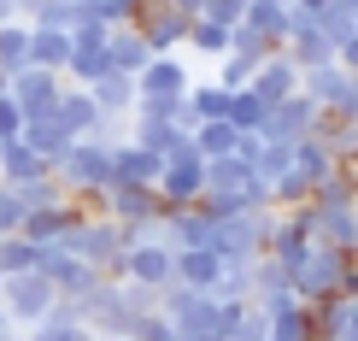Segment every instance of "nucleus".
Instances as JSON below:
<instances>
[{
	"mask_svg": "<svg viewBox=\"0 0 358 341\" xmlns=\"http://www.w3.org/2000/svg\"><path fill=\"white\" fill-rule=\"evenodd\" d=\"M259 65H264L259 53H241V48H229L223 59H212V83H223V88H247Z\"/></svg>",
	"mask_w": 358,
	"mask_h": 341,
	"instance_id": "nucleus-32",
	"label": "nucleus"
},
{
	"mask_svg": "<svg viewBox=\"0 0 358 341\" xmlns=\"http://www.w3.org/2000/svg\"><path fill=\"white\" fill-rule=\"evenodd\" d=\"M247 88H252L259 100H271V106H276V100L300 95V65H294L288 53H264V65L252 71V83H247Z\"/></svg>",
	"mask_w": 358,
	"mask_h": 341,
	"instance_id": "nucleus-14",
	"label": "nucleus"
},
{
	"mask_svg": "<svg viewBox=\"0 0 358 341\" xmlns=\"http://www.w3.org/2000/svg\"><path fill=\"white\" fill-rule=\"evenodd\" d=\"M88 95H94L100 118H129L136 112V77H124V71H106L100 83H88Z\"/></svg>",
	"mask_w": 358,
	"mask_h": 341,
	"instance_id": "nucleus-19",
	"label": "nucleus"
},
{
	"mask_svg": "<svg viewBox=\"0 0 358 341\" xmlns=\"http://www.w3.org/2000/svg\"><path fill=\"white\" fill-rule=\"evenodd\" d=\"M129 141H141L147 153H159V159L194 153V141H188L182 124H153V118H129Z\"/></svg>",
	"mask_w": 358,
	"mask_h": 341,
	"instance_id": "nucleus-16",
	"label": "nucleus"
},
{
	"mask_svg": "<svg viewBox=\"0 0 358 341\" xmlns=\"http://www.w3.org/2000/svg\"><path fill=\"white\" fill-rule=\"evenodd\" d=\"M41 247L24 242V235H0V277H18V271H36Z\"/></svg>",
	"mask_w": 358,
	"mask_h": 341,
	"instance_id": "nucleus-35",
	"label": "nucleus"
},
{
	"mask_svg": "<svg viewBox=\"0 0 358 341\" xmlns=\"http://www.w3.org/2000/svg\"><path fill=\"white\" fill-rule=\"evenodd\" d=\"M335 165H341V159H335L317 136H300V141H294V171H306L311 183H323V176H329Z\"/></svg>",
	"mask_w": 358,
	"mask_h": 341,
	"instance_id": "nucleus-33",
	"label": "nucleus"
},
{
	"mask_svg": "<svg viewBox=\"0 0 358 341\" xmlns=\"http://www.w3.org/2000/svg\"><path fill=\"white\" fill-rule=\"evenodd\" d=\"M264 323H271V341H317V330H311V306H306V300L276 306Z\"/></svg>",
	"mask_w": 358,
	"mask_h": 341,
	"instance_id": "nucleus-28",
	"label": "nucleus"
},
{
	"mask_svg": "<svg viewBox=\"0 0 358 341\" xmlns=\"http://www.w3.org/2000/svg\"><path fill=\"white\" fill-rule=\"evenodd\" d=\"M335 59H341V65H347V71H352V77H358V29H352V36H347V41H341V48H335Z\"/></svg>",
	"mask_w": 358,
	"mask_h": 341,
	"instance_id": "nucleus-44",
	"label": "nucleus"
},
{
	"mask_svg": "<svg viewBox=\"0 0 358 341\" xmlns=\"http://www.w3.org/2000/svg\"><path fill=\"white\" fill-rule=\"evenodd\" d=\"M347 253H335L329 242H317L306 253V265L300 271H294V294H300V300L311 306V300H329V294H341V283H347Z\"/></svg>",
	"mask_w": 358,
	"mask_h": 341,
	"instance_id": "nucleus-4",
	"label": "nucleus"
},
{
	"mask_svg": "<svg viewBox=\"0 0 358 341\" xmlns=\"http://www.w3.org/2000/svg\"><path fill=\"white\" fill-rule=\"evenodd\" d=\"M65 59H71V29L29 24V65H41V71H65Z\"/></svg>",
	"mask_w": 358,
	"mask_h": 341,
	"instance_id": "nucleus-23",
	"label": "nucleus"
},
{
	"mask_svg": "<svg viewBox=\"0 0 358 341\" xmlns=\"http://www.w3.org/2000/svg\"><path fill=\"white\" fill-rule=\"evenodd\" d=\"M83 206L77 200H53V206H36V212H24V224H18V235H24V242H41V247H53V242H71V230H77L83 224Z\"/></svg>",
	"mask_w": 358,
	"mask_h": 341,
	"instance_id": "nucleus-8",
	"label": "nucleus"
},
{
	"mask_svg": "<svg viewBox=\"0 0 358 341\" xmlns=\"http://www.w3.org/2000/svg\"><path fill=\"white\" fill-rule=\"evenodd\" d=\"M271 224H276V206H241L235 218H223L212 230V253L217 259H259L264 242H271Z\"/></svg>",
	"mask_w": 358,
	"mask_h": 341,
	"instance_id": "nucleus-2",
	"label": "nucleus"
},
{
	"mask_svg": "<svg viewBox=\"0 0 358 341\" xmlns=\"http://www.w3.org/2000/svg\"><path fill=\"white\" fill-rule=\"evenodd\" d=\"M317 242H329L335 253L358 259V206H341V212H317Z\"/></svg>",
	"mask_w": 358,
	"mask_h": 341,
	"instance_id": "nucleus-24",
	"label": "nucleus"
},
{
	"mask_svg": "<svg viewBox=\"0 0 358 341\" xmlns=\"http://www.w3.org/2000/svg\"><path fill=\"white\" fill-rule=\"evenodd\" d=\"M311 24H317L323 36L335 41V48H341V41H347L352 29H358V24H352V6H347V0H329V6H323V12H317V18H311Z\"/></svg>",
	"mask_w": 358,
	"mask_h": 341,
	"instance_id": "nucleus-38",
	"label": "nucleus"
},
{
	"mask_svg": "<svg viewBox=\"0 0 358 341\" xmlns=\"http://www.w3.org/2000/svg\"><path fill=\"white\" fill-rule=\"evenodd\" d=\"M347 83H352V71L341 65V59H329V65H311V71H300V95H311L317 106H335V100L347 95Z\"/></svg>",
	"mask_w": 358,
	"mask_h": 341,
	"instance_id": "nucleus-20",
	"label": "nucleus"
},
{
	"mask_svg": "<svg viewBox=\"0 0 358 341\" xmlns=\"http://www.w3.org/2000/svg\"><path fill=\"white\" fill-rule=\"evenodd\" d=\"M329 112H341V118H347V124H358V77L347 83V95H341V100H335Z\"/></svg>",
	"mask_w": 358,
	"mask_h": 341,
	"instance_id": "nucleus-43",
	"label": "nucleus"
},
{
	"mask_svg": "<svg viewBox=\"0 0 358 341\" xmlns=\"http://www.w3.org/2000/svg\"><path fill=\"white\" fill-rule=\"evenodd\" d=\"M29 176H53V165L24 141H0V183H29Z\"/></svg>",
	"mask_w": 358,
	"mask_h": 341,
	"instance_id": "nucleus-27",
	"label": "nucleus"
},
{
	"mask_svg": "<svg viewBox=\"0 0 358 341\" xmlns=\"http://www.w3.org/2000/svg\"><path fill=\"white\" fill-rule=\"evenodd\" d=\"M188 59L182 53H153L136 71V95H188Z\"/></svg>",
	"mask_w": 358,
	"mask_h": 341,
	"instance_id": "nucleus-13",
	"label": "nucleus"
},
{
	"mask_svg": "<svg viewBox=\"0 0 358 341\" xmlns=\"http://www.w3.org/2000/svg\"><path fill=\"white\" fill-rule=\"evenodd\" d=\"M188 141H194V153H200V159H223V153L241 147V130H235L229 118H212V124H194Z\"/></svg>",
	"mask_w": 358,
	"mask_h": 341,
	"instance_id": "nucleus-26",
	"label": "nucleus"
},
{
	"mask_svg": "<svg viewBox=\"0 0 358 341\" xmlns=\"http://www.w3.org/2000/svg\"><path fill=\"white\" fill-rule=\"evenodd\" d=\"M276 53H288V59H294L300 71H311V65H329V59H335V41L323 36V29L311 24L300 6H294V29H288V41H282Z\"/></svg>",
	"mask_w": 358,
	"mask_h": 341,
	"instance_id": "nucleus-12",
	"label": "nucleus"
},
{
	"mask_svg": "<svg viewBox=\"0 0 358 341\" xmlns=\"http://www.w3.org/2000/svg\"><path fill=\"white\" fill-rule=\"evenodd\" d=\"M188 53H200V59H223L229 53V24H217V18H188V41H182Z\"/></svg>",
	"mask_w": 358,
	"mask_h": 341,
	"instance_id": "nucleus-29",
	"label": "nucleus"
},
{
	"mask_svg": "<svg viewBox=\"0 0 358 341\" xmlns=\"http://www.w3.org/2000/svg\"><path fill=\"white\" fill-rule=\"evenodd\" d=\"M59 88H65V77H59V71L24 65V71H12L6 95L18 100V112H24V118H53V100H59Z\"/></svg>",
	"mask_w": 358,
	"mask_h": 341,
	"instance_id": "nucleus-7",
	"label": "nucleus"
},
{
	"mask_svg": "<svg viewBox=\"0 0 358 341\" xmlns=\"http://www.w3.org/2000/svg\"><path fill=\"white\" fill-rule=\"evenodd\" d=\"M106 59H112V71L136 77L147 59H153V48L141 41V29H136V24H112V29H106Z\"/></svg>",
	"mask_w": 358,
	"mask_h": 341,
	"instance_id": "nucleus-17",
	"label": "nucleus"
},
{
	"mask_svg": "<svg viewBox=\"0 0 358 341\" xmlns=\"http://www.w3.org/2000/svg\"><path fill=\"white\" fill-rule=\"evenodd\" d=\"M159 6H171V12H182V18H200V12H206V0H159Z\"/></svg>",
	"mask_w": 358,
	"mask_h": 341,
	"instance_id": "nucleus-45",
	"label": "nucleus"
},
{
	"mask_svg": "<svg viewBox=\"0 0 358 341\" xmlns=\"http://www.w3.org/2000/svg\"><path fill=\"white\" fill-rule=\"evenodd\" d=\"M264 118H271V100H259L252 88H229V124L241 130V136H259Z\"/></svg>",
	"mask_w": 358,
	"mask_h": 341,
	"instance_id": "nucleus-30",
	"label": "nucleus"
},
{
	"mask_svg": "<svg viewBox=\"0 0 358 341\" xmlns=\"http://www.w3.org/2000/svg\"><path fill=\"white\" fill-rule=\"evenodd\" d=\"M352 206H358V200H352Z\"/></svg>",
	"mask_w": 358,
	"mask_h": 341,
	"instance_id": "nucleus-50",
	"label": "nucleus"
},
{
	"mask_svg": "<svg viewBox=\"0 0 358 341\" xmlns=\"http://www.w3.org/2000/svg\"><path fill=\"white\" fill-rule=\"evenodd\" d=\"M252 36H264L271 48H282L294 29V6H271V0H247V18H241Z\"/></svg>",
	"mask_w": 358,
	"mask_h": 341,
	"instance_id": "nucleus-22",
	"label": "nucleus"
},
{
	"mask_svg": "<svg viewBox=\"0 0 358 341\" xmlns=\"http://www.w3.org/2000/svg\"><path fill=\"white\" fill-rule=\"evenodd\" d=\"M317 112H323V106H317L311 95H288V100H276V106H271V118H264L259 136H271V141H300V136H311Z\"/></svg>",
	"mask_w": 358,
	"mask_h": 341,
	"instance_id": "nucleus-9",
	"label": "nucleus"
},
{
	"mask_svg": "<svg viewBox=\"0 0 358 341\" xmlns=\"http://www.w3.org/2000/svg\"><path fill=\"white\" fill-rule=\"evenodd\" d=\"M29 65V24L18 18V24H0V71H24Z\"/></svg>",
	"mask_w": 358,
	"mask_h": 341,
	"instance_id": "nucleus-34",
	"label": "nucleus"
},
{
	"mask_svg": "<svg viewBox=\"0 0 358 341\" xmlns=\"http://www.w3.org/2000/svg\"><path fill=\"white\" fill-rule=\"evenodd\" d=\"M112 71V59H106V48H71V59H65V71L59 77L65 83H77V88H88V83H100Z\"/></svg>",
	"mask_w": 358,
	"mask_h": 341,
	"instance_id": "nucleus-31",
	"label": "nucleus"
},
{
	"mask_svg": "<svg viewBox=\"0 0 358 341\" xmlns=\"http://www.w3.org/2000/svg\"><path fill=\"white\" fill-rule=\"evenodd\" d=\"M12 195H18V206H24V212H36V206L65 200V188H59V176H29V183H12Z\"/></svg>",
	"mask_w": 358,
	"mask_h": 341,
	"instance_id": "nucleus-37",
	"label": "nucleus"
},
{
	"mask_svg": "<svg viewBox=\"0 0 358 341\" xmlns=\"http://www.w3.org/2000/svg\"><path fill=\"white\" fill-rule=\"evenodd\" d=\"M171 259H176V247L165 242H129V253L117 259V283H147V288H165L176 283V271H171Z\"/></svg>",
	"mask_w": 358,
	"mask_h": 341,
	"instance_id": "nucleus-6",
	"label": "nucleus"
},
{
	"mask_svg": "<svg viewBox=\"0 0 358 341\" xmlns=\"http://www.w3.org/2000/svg\"><path fill=\"white\" fill-rule=\"evenodd\" d=\"M358 200V171H347V165H335L323 183H311V206L317 212H341V206H352Z\"/></svg>",
	"mask_w": 358,
	"mask_h": 341,
	"instance_id": "nucleus-25",
	"label": "nucleus"
},
{
	"mask_svg": "<svg viewBox=\"0 0 358 341\" xmlns=\"http://www.w3.org/2000/svg\"><path fill=\"white\" fill-rule=\"evenodd\" d=\"M24 18V0H0V24H18Z\"/></svg>",
	"mask_w": 358,
	"mask_h": 341,
	"instance_id": "nucleus-46",
	"label": "nucleus"
},
{
	"mask_svg": "<svg viewBox=\"0 0 358 341\" xmlns=\"http://www.w3.org/2000/svg\"><path fill=\"white\" fill-rule=\"evenodd\" d=\"M141 6H147V0H94L88 12H94L100 24H136V18H141Z\"/></svg>",
	"mask_w": 358,
	"mask_h": 341,
	"instance_id": "nucleus-39",
	"label": "nucleus"
},
{
	"mask_svg": "<svg viewBox=\"0 0 358 341\" xmlns=\"http://www.w3.org/2000/svg\"><path fill=\"white\" fill-rule=\"evenodd\" d=\"M200 18H217V24H241L247 18V0H206Z\"/></svg>",
	"mask_w": 358,
	"mask_h": 341,
	"instance_id": "nucleus-41",
	"label": "nucleus"
},
{
	"mask_svg": "<svg viewBox=\"0 0 358 341\" xmlns=\"http://www.w3.org/2000/svg\"><path fill=\"white\" fill-rule=\"evenodd\" d=\"M18 130H24L18 100H12V95H0V141H18Z\"/></svg>",
	"mask_w": 358,
	"mask_h": 341,
	"instance_id": "nucleus-42",
	"label": "nucleus"
},
{
	"mask_svg": "<svg viewBox=\"0 0 358 341\" xmlns=\"http://www.w3.org/2000/svg\"><path fill=\"white\" fill-rule=\"evenodd\" d=\"M259 183L252 176V165L241 153H223V159H206V195H241L247 200V188Z\"/></svg>",
	"mask_w": 358,
	"mask_h": 341,
	"instance_id": "nucleus-18",
	"label": "nucleus"
},
{
	"mask_svg": "<svg viewBox=\"0 0 358 341\" xmlns=\"http://www.w3.org/2000/svg\"><path fill=\"white\" fill-rule=\"evenodd\" d=\"M171 271H176V283H182V288H200V294H217V277H223V259L212 253V247H176V259H171Z\"/></svg>",
	"mask_w": 358,
	"mask_h": 341,
	"instance_id": "nucleus-15",
	"label": "nucleus"
},
{
	"mask_svg": "<svg viewBox=\"0 0 358 341\" xmlns=\"http://www.w3.org/2000/svg\"><path fill=\"white\" fill-rule=\"evenodd\" d=\"M271 6H294V0H271Z\"/></svg>",
	"mask_w": 358,
	"mask_h": 341,
	"instance_id": "nucleus-48",
	"label": "nucleus"
},
{
	"mask_svg": "<svg viewBox=\"0 0 358 341\" xmlns=\"http://www.w3.org/2000/svg\"><path fill=\"white\" fill-rule=\"evenodd\" d=\"M100 212L136 230V224H153V218H159V195H153V188H136V183H112L106 195H100Z\"/></svg>",
	"mask_w": 358,
	"mask_h": 341,
	"instance_id": "nucleus-11",
	"label": "nucleus"
},
{
	"mask_svg": "<svg viewBox=\"0 0 358 341\" xmlns=\"http://www.w3.org/2000/svg\"><path fill=\"white\" fill-rule=\"evenodd\" d=\"M18 141L29 147V153H41L48 165H59V159L71 153V136L53 124V118H24V130H18Z\"/></svg>",
	"mask_w": 358,
	"mask_h": 341,
	"instance_id": "nucleus-21",
	"label": "nucleus"
},
{
	"mask_svg": "<svg viewBox=\"0 0 358 341\" xmlns=\"http://www.w3.org/2000/svg\"><path fill=\"white\" fill-rule=\"evenodd\" d=\"M136 29H141V41L153 53H182V41H188V18H182V12H171V6H159V0H147V6H141Z\"/></svg>",
	"mask_w": 358,
	"mask_h": 341,
	"instance_id": "nucleus-10",
	"label": "nucleus"
},
{
	"mask_svg": "<svg viewBox=\"0 0 358 341\" xmlns=\"http://www.w3.org/2000/svg\"><path fill=\"white\" fill-rule=\"evenodd\" d=\"M294 6H300V12H306V18H317V12H323V6H329V0H294Z\"/></svg>",
	"mask_w": 358,
	"mask_h": 341,
	"instance_id": "nucleus-47",
	"label": "nucleus"
},
{
	"mask_svg": "<svg viewBox=\"0 0 358 341\" xmlns=\"http://www.w3.org/2000/svg\"><path fill=\"white\" fill-rule=\"evenodd\" d=\"M0 330H12V323H6V312H0Z\"/></svg>",
	"mask_w": 358,
	"mask_h": 341,
	"instance_id": "nucleus-49",
	"label": "nucleus"
},
{
	"mask_svg": "<svg viewBox=\"0 0 358 341\" xmlns=\"http://www.w3.org/2000/svg\"><path fill=\"white\" fill-rule=\"evenodd\" d=\"M18 224H24V206L12 195V183H0V235H18Z\"/></svg>",
	"mask_w": 358,
	"mask_h": 341,
	"instance_id": "nucleus-40",
	"label": "nucleus"
},
{
	"mask_svg": "<svg viewBox=\"0 0 358 341\" xmlns=\"http://www.w3.org/2000/svg\"><path fill=\"white\" fill-rule=\"evenodd\" d=\"M59 288L48 283L41 271H18V277H0V312H6L12 330H29V323H41L53 312Z\"/></svg>",
	"mask_w": 358,
	"mask_h": 341,
	"instance_id": "nucleus-3",
	"label": "nucleus"
},
{
	"mask_svg": "<svg viewBox=\"0 0 358 341\" xmlns=\"http://www.w3.org/2000/svg\"><path fill=\"white\" fill-rule=\"evenodd\" d=\"M129 242H136V230H129V224H117V218H106V212H88L83 224L71 230V242H59V247H71L83 265H94L100 277H112L117 259L129 253Z\"/></svg>",
	"mask_w": 358,
	"mask_h": 341,
	"instance_id": "nucleus-1",
	"label": "nucleus"
},
{
	"mask_svg": "<svg viewBox=\"0 0 358 341\" xmlns=\"http://www.w3.org/2000/svg\"><path fill=\"white\" fill-rule=\"evenodd\" d=\"M153 195H159V206H194V200L206 195V159H200V153L165 159V165H159Z\"/></svg>",
	"mask_w": 358,
	"mask_h": 341,
	"instance_id": "nucleus-5",
	"label": "nucleus"
},
{
	"mask_svg": "<svg viewBox=\"0 0 358 341\" xmlns=\"http://www.w3.org/2000/svg\"><path fill=\"white\" fill-rule=\"evenodd\" d=\"M306 200H311V176L288 165V171H282L276 183H271V206L282 212V206H306Z\"/></svg>",
	"mask_w": 358,
	"mask_h": 341,
	"instance_id": "nucleus-36",
	"label": "nucleus"
}]
</instances>
